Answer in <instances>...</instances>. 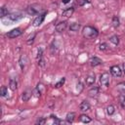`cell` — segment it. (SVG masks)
I'll use <instances>...</instances> for the list:
<instances>
[{
    "label": "cell",
    "mask_w": 125,
    "mask_h": 125,
    "mask_svg": "<svg viewBox=\"0 0 125 125\" xmlns=\"http://www.w3.org/2000/svg\"><path fill=\"white\" fill-rule=\"evenodd\" d=\"M112 25L114 26V27H118L119 26V23H120V21H119V18L117 17V16H114L113 18H112Z\"/></svg>",
    "instance_id": "cell-22"
},
{
    "label": "cell",
    "mask_w": 125,
    "mask_h": 125,
    "mask_svg": "<svg viewBox=\"0 0 125 125\" xmlns=\"http://www.w3.org/2000/svg\"><path fill=\"white\" fill-rule=\"evenodd\" d=\"M62 3H63V4H67L70 0H62Z\"/></svg>",
    "instance_id": "cell-35"
},
{
    "label": "cell",
    "mask_w": 125,
    "mask_h": 125,
    "mask_svg": "<svg viewBox=\"0 0 125 125\" xmlns=\"http://www.w3.org/2000/svg\"><path fill=\"white\" fill-rule=\"evenodd\" d=\"M36 60H37V63H38L39 66H41V67H44L45 66V60L43 59V49L42 48H39L38 49Z\"/></svg>",
    "instance_id": "cell-3"
},
{
    "label": "cell",
    "mask_w": 125,
    "mask_h": 125,
    "mask_svg": "<svg viewBox=\"0 0 125 125\" xmlns=\"http://www.w3.org/2000/svg\"><path fill=\"white\" fill-rule=\"evenodd\" d=\"M77 3H78L79 6H84V5L88 4V3H90V1L89 0H78Z\"/></svg>",
    "instance_id": "cell-30"
},
{
    "label": "cell",
    "mask_w": 125,
    "mask_h": 125,
    "mask_svg": "<svg viewBox=\"0 0 125 125\" xmlns=\"http://www.w3.org/2000/svg\"><path fill=\"white\" fill-rule=\"evenodd\" d=\"M117 91L120 92L121 94L125 93V82H121L117 84Z\"/></svg>",
    "instance_id": "cell-21"
},
{
    "label": "cell",
    "mask_w": 125,
    "mask_h": 125,
    "mask_svg": "<svg viewBox=\"0 0 125 125\" xmlns=\"http://www.w3.org/2000/svg\"><path fill=\"white\" fill-rule=\"evenodd\" d=\"M0 94H1V96H2V97H5V96L8 94V89H7V87H6V86H2V87H1Z\"/></svg>",
    "instance_id": "cell-26"
},
{
    "label": "cell",
    "mask_w": 125,
    "mask_h": 125,
    "mask_svg": "<svg viewBox=\"0 0 125 125\" xmlns=\"http://www.w3.org/2000/svg\"><path fill=\"white\" fill-rule=\"evenodd\" d=\"M66 28V21H60L56 24V30L58 32H62Z\"/></svg>",
    "instance_id": "cell-8"
},
{
    "label": "cell",
    "mask_w": 125,
    "mask_h": 125,
    "mask_svg": "<svg viewBox=\"0 0 125 125\" xmlns=\"http://www.w3.org/2000/svg\"><path fill=\"white\" fill-rule=\"evenodd\" d=\"M64 82H65V78H64V77H62V79H61V80H60V81L55 85V87H56V88H61V87L64 84Z\"/></svg>",
    "instance_id": "cell-27"
},
{
    "label": "cell",
    "mask_w": 125,
    "mask_h": 125,
    "mask_svg": "<svg viewBox=\"0 0 125 125\" xmlns=\"http://www.w3.org/2000/svg\"><path fill=\"white\" fill-rule=\"evenodd\" d=\"M74 117H75V113L74 112H68L66 114V116H65V120L68 123H72L73 120H74Z\"/></svg>",
    "instance_id": "cell-17"
},
{
    "label": "cell",
    "mask_w": 125,
    "mask_h": 125,
    "mask_svg": "<svg viewBox=\"0 0 125 125\" xmlns=\"http://www.w3.org/2000/svg\"><path fill=\"white\" fill-rule=\"evenodd\" d=\"M21 34V28H14V29L10 30L7 33V36L9 38H16V37H19Z\"/></svg>",
    "instance_id": "cell-5"
},
{
    "label": "cell",
    "mask_w": 125,
    "mask_h": 125,
    "mask_svg": "<svg viewBox=\"0 0 125 125\" xmlns=\"http://www.w3.org/2000/svg\"><path fill=\"white\" fill-rule=\"evenodd\" d=\"M79 28H80V24L77 23V22H72V23H70V25H69V29H70L71 31H78Z\"/></svg>",
    "instance_id": "cell-20"
},
{
    "label": "cell",
    "mask_w": 125,
    "mask_h": 125,
    "mask_svg": "<svg viewBox=\"0 0 125 125\" xmlns=\"http://www.w3.org/2000/svg\"><path fill=\"white\" fill-rule=\"evenodd\" d=\"M82 34L87 39H93V38H96L98 36L99 32H98L97 28H95L93 26H90V25H86L85 27H83Z\"/></svg>",
    "instance_id": "cell-1"
},
{
    "label": "cell",
    "mask_w": 125,
    "mask_h": 125,
    "mask_svg": "<svg viewBox=\"0 0 125 125\" xmlns=\"http://www.w3.org/2000/svg\"><path fill=\"white\" fill-rule=\"evenodd\" d=\"M74 13V8L73 7H69V8H67V9H65L64 11H62V16H63V17H70V16H72V14Z\"/></svg>",
    "instance_id": "cell-12"
},
{
    "label": "cell",
    "mask_w": 125,
    "mask_h": 125,
    "mask_svg": "<svg viewBox=\"0 0 125 125\" xmlns=\"http://www.w3.org/2000/svg\"><path fill=\"white\" fill-rule=\"evenodd\" d=\"M109 41H110L112 44H114V45H118V43H119V38H118L117 35H112V36L109 38Z\"/></svg>",
    "instance_id": "cell-23"
},
{
    "label": "cell",
    "mask_w": 125,
    "mask_h": 125,
    "mask_svg": "<svg viewBox=\"0 0 125 125\" xmlns=\"http://www.w3.org/2000/svg\"><path fill=\"white\" fill-rule=\"evenodd\" d=\"M45 15H46V13H44V14H42V15L36 17V18L33 20V21H32V25H33L34 27L39 26V25L43 22V21H44V19H45Z\"/></svg>",
    "instance_id": "cell-6"
},
{
    "label": "cell",
    "mask_w": 125,
    "mask_h": 125,
    "mask_svg": "<svg viewBox=\"0 0 125 125\" xmlns=\"http://www.w3.org/2000/svg\"><path fill=\"white\" fill-rule=\"evenodd\" d=\"M9 88L12 90V91H16L17 88H18V82L16 79H11L10 82H9Z\"/></svg>",
    "instance_id": "cell-14"
},
{
    "label": "cell",
    "mask_w": 125,
    "mask_h": 125,
    "mask_svg": "<svg viewBox=\"0 0 125 125\" xmlns=\"http://www.w3.org/2000/svg\"><path fill=\"white\" fill-rule=\"evenodd\" d=\"M5 16H8V9L5 6H2L1 7V11H0V17L4 18Z\"/></svg>",
    "instance_id": "cell-25"
},
{
    "label": "cell",
    "mask_w": 125,
    "mask_h": 125,
    "mask_svg": "<svg viewBox=\"0 0 125 125\" xmlns=\"http://www.w3.org/2000/svg\"><path fill=\"white\" fill-rule=\"evenodd\" d=\"M119 101H120V104H121V105H124V102H125V95H120V97H119Z\"/></svg>",
    "instance_id": "cell-32"
},
{
    "label": "cell",
    "mask_w": 125,
    "mask_h": 125,
    "mask_svg": "<svg viewBox=\"0 0 125 125\" xmlns=\"http://www.w3.org/2000/svg\"><path fill=\"white\" fill-rule=\"evenodd\" d=\"M88 93H89V96H90V97H96V96L99 94V88H98V87L91 88Z\"/></svg>",
    "instance_id": "cell-19"
},
{
    "label": "cell",
    "mask_w": 125,
    "mask_h": 125,
    "mask_svg": "<svg viewBox=\"0 0 125 125\" xmlns=\"http://www.w3.org/2000/svg\"><path fill=\"white\" fill-rule=\"evenodd\" d=\"M36 123L44 124V123H45V119H44V118H40V119H38V120H37V122H36Z\"/></svg>",
    "instance_id": "cell-34"
},
{
    "label": "cell",
    "mask_w": 125,
    "mask_h": 125,
    "mask_svg": "<svg viewBox=\"0 0 125 125\" xmlns=\"http://www.w3.org/2000/svg\"><path fill=\"white\" fill-rule=\"evenodd\" d=\"M100 50L101 51H105L106 50V44L105 43H101L100 44Z\"/></svg>",
    "instance_id": "cell-33"
},
{
    "label": "cell",
    "mask_w": 125,
    "mask_h": 125,
    "mask_svg": "<svg viewBox=\"0 0 125 125\" xmlns=\"http://www.w3.org/2000/svg\"><path fill=\"white\" fill-rule=\"evenodd\" d=\"M21 18H22V16L21 14H12V15L8 16V19L11 20L12 21H18V20H20Z\"/></svg>",
    "instance_id": "cell-16"
},
{
    "label": "cell",
    "mask_w": 125,
    "mask_h": 125,
    "mask_svg": "<svg viewBox=\"0 0 125 125\" xmlns=\"http://www.w3.org/2000/svg\"><path fill=\"white\" fill-rule=\"evenodd\" d=\"M26 56L25 55H21V58H20V65H21V68L23 70L24 69V67H25V62H26Z\"/></svg>",
    "instance_id": "cell-15"
},
{
    "label": "cell",
    "mask_w": 125,
    "mask_h": 125,
    "mask_svg": "<svg viewBox=\"0 0 125 125\" xmlns=\"http://www.w3.org/2000/svg\"><path fill=\"white\" fill-rule=\"evenodd\" d=\"M100 82H101V84L103 86L108 87V85H109V74L107 72L103 73L101 75V77H100Z\"/></svg>",
    "instance_id": "cell-4"
},
{
    "label": "cell",
    "mask_w": 125,
    "mask_h": 125,
    "mask_svg": "<svg viewBox=\"0 0 125 125\" xmlns=\"http://www.w3.org/2000/svg\"><path fill=\"white\" fill-rule=\"evenodd\" d=\"M123 71H124V73H125V63L123 64Z\"/></svg>",
    "instance_id": "cell-36"
},
{
    "label": "cell",
    "mask_w": 125,
    "mask_h": 125,
    "mask_svg": "<svg viewBox=\"0 0 125 125\" xmlns=\"http://www.w3.org/2000/svg\"><path fill=\"white\" fill-rule=\"evenodd\" d=\"M110 73L115 77H120L122 74V70L118 65H112L110 67Z\"/></svg>",
    "instance_id": "cell-7"
},
{
    "label": "cell",
    "mask_w": 125,
    "mask_h": 125,
    "mask_svg": "<svg viewBox=\"0 0 125 125\" xmlns=\"http://www.w3.org/2000/svg\"><path fill=\"white\" fill-rule=\"evenodd\" d=\"M79 120H80L81 122H83V123H90L92 119H91L88 115H86V114H81V115L79 116Z\"/></svg>",
    "instance_id": "cell-18"
},
{
    "label": "cell",
    "mask_w": 125,
    "mask_h": 125,
    "mask_svg": "<svg viewBox=\"0 0 125 125\" xmlns=\"http://www.w3.org/2000/svg\"><path fill=\"white\" fill-rule=\"evenodd\" d=\"M79 108H80V110H82V111H87V110L90 109V104H89L88 102L84 101V102H82V103L80 104Z\"/></svg>",
    "instance_id": "cell-13"
},
{
    "label": "cell",
    "mask_w": 125,
    "mask_h": 125,
    "mask_svg": "<svg viewBox=\"0 0 125 125\" xmlns=\"http://www.w3.org/2000/svg\"><path fill=\"white\" fill-rule=\"evenodd\" d=\"M35 36H36V34H35V33H33V34H32V36H30V37L27 39V41H26V42H27V44H28V45H30V44H32V43H33Z\"/></svg>",
    "instance_id": "cell-29"
},
{
    "label": "cell",
    "mask_w": 125,
    "mask_h": 125,
    "mask_svg": "<svg viewBox=\"0 0 125 125\" xmlns=\"http://www.w3.org/2000/svg\"><path fill=\"white\" fill-rule=\"evenodd\" d=\"M102 62H103V61H102L100 58H98V57H93V58H91V60H90V64H91V66L100 65Z\"/></svg>",
    "instance_id": "cell-9"
},
{
    "label": "cell",
    "mask_w": 125,
    "mask_h": 125,
    "mask_svg": "<svg viewBox=\"0 0 125 125\" xmlns=\"http://www.w3.org/2000/svg\"><path fill=\"white\" fill-rule=\"evenodd\" d=\"M51 118H52V119H54L55 124H60V123L62 122V121H61V120H60V119H59V118H58L56 115H53V114H52V115H51Z\"/></svg>",
    "instance_id": "cell-31"
},
{
    "label": "cell",
    "mask_w": 125,
    "mask_h": 125,
    "mask_svg": "<svg viewBox=\"0 0 125 125\" xmlns=\"http://www.w3.org/2000/svg\"><path fill=\"white\" fill-rule=\"evenodd\" d=\"M32 93L34 94V96H35V97H37V98H38V97H40V96H41L42 91H41V90H40L38 87H36V88L33 90V92H32Z\"/></svg>",
    "instance_id": "cell-28"
},
{
    "label": "cell",
    "mask_w": 125,
    "mask_h": 125,
    "mask_svg": "<svg viewBox=\"0 0 125 125\" xmlns=\"http://www.w3.org/2000/svg\"><path fill=\"white\" fill-rule=\"evenodd\" d=\"M114 112H115V108H114V106L112 104H110V105H108L106 107V113H107V115H112Z\"/></svg>",
    "instance_id": "cell-24"
},
{
    "label": "cell",
    "mask_w": 125,
    "mask_h": 125,
    "mask_svg": "<svg viewBox=\"0 0 125 125\" xmlns=\"http://www.w3.org/2000/svg\"><path fill=\"white\" fill-rule=\"evenodd\" d=\"M32 94H33V93H32L30 90H25V91H23L22 94H21V100H22L23 102H27V101L29 100V98L31 97Z\"/></svg>",
    "instance_id": "cell-11"
},
{
    "label": "cell",
    "mask_w": 125,
    "mask_h": 125,
    "mask_svg": "<svg viewBox=\"0 0 125 125\" xmlns=\"http://www.w3.org/2000/svg\"><path fill=\"white\" fill-rule=\"evenodd\" d=\"M85 81H86V84H87L88 86H91V85H93V84L95 83V81H96V78H95V74H93V73H90V74H89V75L86 77Z\"/></svg>",
    "instance_id": "cell-10"
},
{
    "label": "cell",
    "mask_w": 125,
    "mask_h": 125,
    "mask_svg": "<svg viewBox=\"0 0 125 125\" xmlns=\"http://www.w3.org/2000/svg\"><path fill=\"white\" fill-rule=\"evenodd\" d=\"M41 11V6L38 4H32L27 8V13L29 15H36Z\"/></svg>",
    "instance_id": "cell-2"
}]
</instances>
